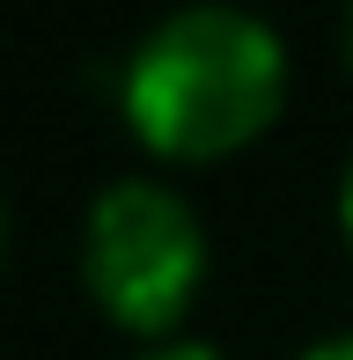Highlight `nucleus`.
Returning <instances> with one entry per match:
<instances>
[{
  "label": "nucleus",
  "mask_w": 353,
  "mask_h": 360,
  "mask_svg": "<svg viewBox=\"0 0 353 360\" xmlns=\"http://www.w3.org/2000/svg\"><path fill=\"white\" fill-rule=\"evenodd\" d=\"M287 103V44L243 8L162 15L125 59V118L169 162H214L258 140Z\"/></svg>",
  "instance_id": "nucleus-1"
},
{
  "label": "nucleus",
  "mask_w": 353,
  "mask_h": 360,
  "mask_svg": "<svg viewBox=\"0 0 353 360\" xmlns=\"http://www.w3.org/2000/svg\"><path fill=\"white\" fill-rule=\"evenodd\" d=\"M82 280L118 331L162 338L206 280V228L169 184L125 176V184L96 191V206H89Z\"/></svg>",
  "instance_id": "nucleus-2"
},
{
  "label": "nucleus",
  "mask_w": 353,
  "mask_h": 360,
  "mask_svg": "<svg viewBox=\"0 0 353 360\" xmlns=\"http://www.w3.org/2000/svg\"><path fill=\"white\" fill-rule=\"evenodd\" d=\"M140 360H221L214 346H191V338H162L155 353H140Z\"/></svg>",
  "instance_id": "nucleus-3"
},
{
  "label": "nucleus",
  "mask_w": 353,
  "mask_h": 360,
  "mask_svg": "<svg viewBox=\"0 0 353 360\" xmlns=\"http://www.w3.org/2000/svg\"><path fill=\"white\" fill-rule=\"evenodd\" d=\"M302 360H353V331H339V338H316Z\"/></svg>",
  "instance_id": "nucleus-4"
},
{
  "label": "nucleus",
  "mask_w": 353,
  "mask_h": 360,
  "mask_svg": "<svg viewBox=\"0 0 353 360\" xmlns=\"http://www.w3.org/2000/svg\"><path fill=\"white\" fill-rule=\"evenodd\" d=\"M339 228H346V243H353V162H346V176H339Z\"/></svg>",
  "instance_id": "nucleus-5"
},
{
  "label": "nucleus",
  "mask_w": 353,
  "mask_h": 360,
  "mask_svg": "<svg viewBox=\"0 0 353 360\" xmlns=\"http://www.w3.org/2000/svg\"><path fill=\"white\" fill-rule=\"evenodd\" d=\"M339 44H346V67H353V8H346V22H339Z\"/></svg>",
  "instance_id": "nucleus-6"
},
{
  "label": "nucleus",
  "mask_w": 353,
  "mask_h": 360,
  "mask_svg": "<svg viewBox=\"0 0 353 360\" xmlns=\"http://www.w3.org/2000/svg\"><path fill=\"white\" fill-rule=\"evenodd\" d=\"M0 257H8V206H0Z\"/></svg>",
  "instance_id": "nucleus-7"
}]
</instances>
